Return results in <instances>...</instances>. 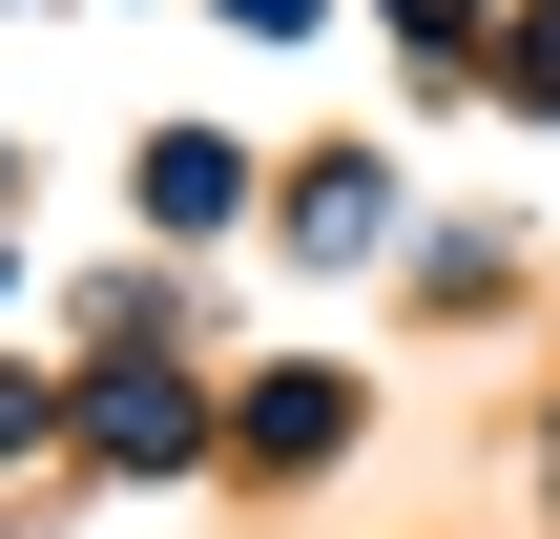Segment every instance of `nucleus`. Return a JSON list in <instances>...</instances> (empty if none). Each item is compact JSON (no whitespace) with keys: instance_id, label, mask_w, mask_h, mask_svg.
Returning a JSON list of instances; mask_svg holds the SVG:
<instances>
[{"instance_id":"1","label":"nucleus","mask_w":560,"mask_h":539,"mask_svg":"<svg viewBox=\"0 0 560 539\" xmlns=\"http://www.w3.org/2000/svg\"><path fill=\"white\" fill-rule=\"evenodd\" d=\"M83 436H104L125 478H166V457H187V395H166V374H104V395H83Z\"/></svg>"},{"instance_id":"2","label":"nucleus","mask_w":560,"mask_h":539,"mask_svg":"<svg viewBox=\"0 0 560 539\" xmlns=\"http://www.w3.org/2000/svg\"><path fill=\"white\" fill-rule=\"evenodd\" d=\"M332 436H353L332 374H270V395H249V457H332Z\"/></svg>"},{"instance_id":"3","label":"nucleus","mask_w":560,"mask_h":539,"mask_svg":"<svg viewBox=\"0 0 560 539\" xmlns=\"http://www.w3.org/2000/svg\"><path fill=\"white\" fill-rule=\"evenodd\" d=\"M520 104H560V21H520Z\"/></svg>"},{"instance_id":"4","label":"nucleus","mask_w":560,"mask_h":539,"mask_svg":"<svg viewBox=\"0 0 560 539\" xmlns=\"http://www.w3.org/2000/svg\"><path fill=\"white\" fill-rule=\"evenodd\" d=\"M395 21H416V42H457V21H478V0H395Z\"/></svg>"}]
</instances>
